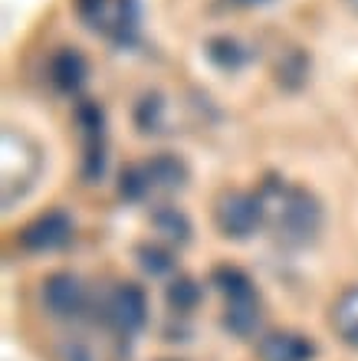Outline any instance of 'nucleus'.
<instances>
[{
    "instance_id": "nucleus-10",
    "label": "nucleus",
    "mask_w": 358,
    "mask_h": 361,
    "mask_svg": "<svg viewBox=\"0 0 358 361\" xmlns=\"http://www.w3.org/2000/svg\"><path fill=\"white\" fill-rule=\"evenodd\" d=\"M49 82L53 89L63 95H76L79 89L89 82V59L79 47H59L53 56H49Z\"/></svg>"
},
{
    "instance_id": "nucleus-6",
    "label": "nucleus",
    "mask_w": 358,
    "mask_h": 361,
    "mask_svg": "<svg viewBox=\"0 0 358 361\" xmlns=\"http://www.w3.org/2000/svg\"><path fill=\"white\" fill-rule=\"evenodd\" d=\"M40 299H43V309L49 312V319H56V322H76L89 312V286L66 269L43 279Z\"/></svg>"
},
{
    "instance_id": "nucleus-15",
    "label": "nucleus",
    "mask_w": 358,
    "mask_h": 361,
    "mask_svg": "<svg viewBox=\"0 0 358 361\" xmlns=\"http://www.w3.org/2000/svg\"><path fill=\"white\" fill-rule=\"evenodd\" d=\"M204 56L210 59V66H217L220 73H240L250 63V49L230 33H217L204 43Z\"/></svg>"
},
{
    "instance_id": "nucleus-8",
    "label": "nucleus",
    "mask_w": 358,
    "mask_h": 361,
    "mask_svg": "<svg viewBox=\"0 0 358 361\" xmlns=\"http://www.w3.org/2000/svg\"><path fill=\"white\" fill-rule=\"evenodd\" d=\"M256 358L260 361H312L316 342L309 335L292 332V329H273L256 338Z\"/></svg>"
},
{
    "instance_id": "nucleus-11",
    "label": "nucleus",
    "mask_w": 358,
    "mask_h": 361,
    "mask_svg": "<svg viewBox=\"0 0 358 361\" xmlns=\"http://www.w3.org/2000/svg\"><path fill=\"white\" fill-rule=\"evenodd\" d=\"M309 73H312V56L299 43H286L280 47L273 59V79L276 86L286 89V92H299L306 82H309Z\"/></svg>"
},
{
    "instance_id": "nucleus-5",
    "label": "nucleus",
    "mask_w": 358,
    "mask_h": 361,
    "mask_svg": "<svg viewBox=\"0 0 358 361\" xmlns=\"http://www.w3.org/2000/svg\"><path fill=\"white\" fill-rule=\"evenodd\" d=\"M102 322L119 338H135L148 325V295L138 283L112 286L102 299Z\"/></svg>"
},
{
    "instance_id": "nucleus-3",
    "label": "nucleus",
    "mask_w": 358,
    "mask_h": 361,
    "mask_svg": "<svg viewBox=\"0 0 358 361\" xmlns=\"http://www.w3.org/2000/svg\"><path fill=\"white\" fill-rule=\"evenodd\" d=\"M210 283L224 295V329L237 338H253L260 332V295L253 279L240 267H217L210 273Z\"/></svg>"
},
{
    "instance_id": "nucleus-18",
    "label": "nucleus",
    "mask_w": 358,
    "mask_h": 361,
    "mask_svg": "<svg viewBox=\"0 0 358 361\" xmlns=\"http://www.w3.org/2000/svg\"><path fill=\"white\" fill-rule=\"evenodd\" d=\"M138 263L148 276H168L174 273V253L168 243H142L138 247Z\"/></svg>"
},
{
    "instance_id": "nucleus-9",
    "label": "nucleus",
    "mask_w": 358,
    "mask_h": 361,
    "mask_svg": "<svg viewBox=\"0 0 358 361\" xmlns=\"http://www.w3.org/2000/svg\"><path fill=\"white\" fill-rule=\"evenodd\" d=\"M145 164V178H148V188L151 194H161V197H171V194H178V190L188 188L191 180V168L188 161L174 152H158L151 154Z\"/></svg>"
},
{
    "instance_id": "nucleus-21",
    "label": "nucleus",
    "mask_w": 358,
    "mask_h": 361,
    "mask_svg": "<svg viewBox=\"0 0 358 361\" xmlns=\"http://www.w3.org/2000/svg\"><path fill=\"white\" fill-rule=\"evenodd\" d=\"M76 10H79V17L85 20V27L105 30L109 13H112V4H109V0H76Z\"/></svg>"
},
{
    "instance_id": "nucleus-2",
    "label": "nucleus",
    "mask_w": 358,
    "mask_h": 361,
    "mask_svg": "<svg viewBox=\"0 0 358 361\" xmlns=\"http://www.w3.org/2000/svg\"><path fill=\"white\" fill-rule=\"evenodd\" d=\"M43 174V148L23 128L4 125L0 132V188H4V210L27 197Z\"/></svg>"
},
{
    "instance_id": "nucleus-12",
    "label": "nucleus",
    "mask_w": 358,
    "mask_h": 361,
    "mask_svg": "<svg viewBox=\"0 0 358 361\" xmlns=\"http://www.w3.org/2000/svg\"><path fill=\"white\" fill-rule=\"evenodd\" d=\"M138 27H142V7H138V0H115L102 33L112 39L115 47L125 49L138 39Z\"/></svg>"
},
{
    "instance_id": "nucleus-13",
    "label": "nucleus",
    "mask_w": 358,
    "mask_h": 361,
    "mask_svg": "<svg viewBox=\"0 0 358 361\" xmlns=\"http://www.w3.org/2000/svg\"><path fill=\"white\" fill-rule=\"evenodd\" d=\"M329 322L339 342L358 352V286H349L339 293V299L329 309Z\"/></svg>"
},
{
    "instance_id": "nucleus-7",
    "label": "nucleus",
    "mask_w": 358,
    "mask_h": 361,
    "mask_svg": "<svg viewBox=\"0 0 358 361\" xmlns=\"http://www.w3.org/2000/svg\"><path fill=\"white\" fill-rule=\"evenodd\" d=\"M73 233H76V224L63 207H53V210H43L37 217L30 220L27 227L20 230V247L27 253H56V250L69 247L73 243Z\"/></svg>"
},
{
    "instance_id": "nucleus-16",
    "label": "nucleus",
    "mask_w": 358,
    "mask_h": 361,
    "mask_svg": "<svg viewBox=\"0 0 358 361\" xmlns=\"http://www.w3.org/2000/svg\"><path fill=\"white\" fill-rule=\"evenodd\" d=\"M76 125L83 132L85 148H105V112L99 102L79 99L76 102Z\"/></svg>"
},
{
    "instance_id": "nucleus-17",
    "label": "nucleus",
    "mask_w": 358,
    "mask_h": 361,
    "mask_svg": "<svg viewBox=\"0 0 358 361\" xmlns=\"http://www.w3.org/2000/svg\"><path fill=\"white\" fill-rule=\"evenodd\" d=\"M165 115H168V102L161 92H145L135 105V125L145 135H158L165 132Z\"/></svg>"
},
{
    "instance_id": "nucleus-23",
    "label": "nucleus",
    "mask_w": 358,
    "mask_h": 361,
    "mask_svg": "<svg viewBox=\"0 0 358 361\" xmlns=\"http://www.w3.org/2000/svg\"><path fill=\"white\" fill-rule=\"evenodd\" d=\"M342 4H345V7H349L352 13H355V17H358V0H342Z\"/></svg>"
},
{
    "instance_id": "nucleus-1",
    "label": "nucleus",
    "mask_w": 358,
    "mask_h": 361,
    "mask_svg": "<svg viewBox=\"0 0 358 361\" xmlns=\"http://www.w3.org/2000/svg\"><path fill=\"white\" fill-rule=\"evenodd\" d=\"M260 210H263V230H270L286 247H309L326 227V207L309 188H302L290 178L266 174L256 188Z\"/></svg>"
},
{
    "instance_id": "nucleus-4",
    "label": "nucleus",
    "mask_w": 358,
    "mask_h": 361,
    "mask_svg": "<svg viewBox=\"0 0 358 361\" xmlns=\"http://www.w3.org/2000/svg\"><path fill=\"white\" fill-rule=\"evenodd\" d=\"M214 227L227 240H250L256 230H263V210L256 190H220L214 200Z\"/></svg>"
},
{
    "instance_id": "nucleus-19",
    "label": "nucleus",
    "mask_w": 358,
    "mask_h": 361,
    "mask_svg": "<svg viewBox=\"0 0 358 361\" xmlns=\"http://www.w3.org/2000/svg\"><path fill=\"white\" fill-rule=\"evenodd\" d=\"M201 286L191 279V276H178L174 283L168 286V305L174 312H191V309H198L201 302Z\"/></svg>"
},
{
    "instance_id": "nucleus-20",
    "label": "nucleus",
    "mask_w": 358,
    "mask_h": 361,
    "mask_svg": "<svg viewBox=\"0 0 358 361\" xmlns=\"http://www.w3.org/2000/svg\"><path fill=\"white\" fill-rule=\"evenodd\" d=\"M119 194L125 200H145L151 194L148 178H145V164H129L119 178Z\"/></svg>"
},
{
    "instance_id": "nucleus-22",
    "label": "nucleus",
    "mask_w": 358,
    "mask_h": 361,
    "mask_svg": "<svg viewBox=\"0 0 358 361\" xmlns=\"http://www.w3.org/2000/svg\"><path fill=\"white\" fill-rule=\"evenodd\" d=\"M224 7H234V10H253V7H266L273 0H220Z\"/></svg>"
},
{
    "instance_id": "nucleus-14",
    "label": "nucleus",
    "mask_w": 358,
    "mask_h": 361,
    "mask_svg": "<svg viewBox=\"0 0 358 361\" xmlns=\"http://www.w3.org/2000/svg\"><path fill=\"white\" fill-rule=\"evenodd\" d=\"M151 227L158 230V237L168 243V247H188L191 243V217L174 204H158L151 210Z\"/></svg>"
}]
</instances>
